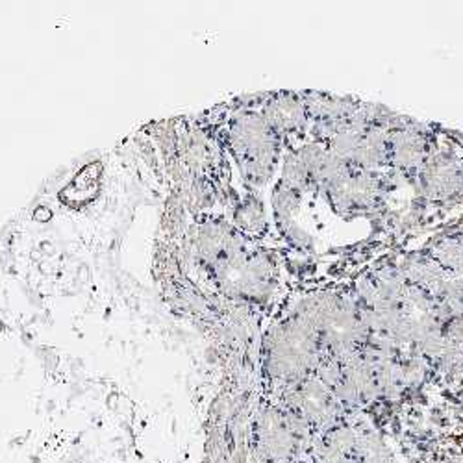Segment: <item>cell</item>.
Listing matches in <instances>:
<instances>
[{
	"label": "cell",
	"instance_id": "obj_3",
	"mask_svg": "<svg viewBox=\"0 0 463 463\" xmlns=\"http://www.w3.org/2000/svg\"><path fill=\"white\" fill-rule=\"evenodd\" d=\"M417 199L432 210L463 204V150L454 130L434 128V141L427 160L413 178Z\"/></svg>",
	"mask_w": 463,
	"mask_h": 463
},
{
	"label": "cell",
	"instance_id": "obj_7",
	"mask_svg": "<svg viewBox=\"0 0 463 463\" xmlns=\"http://www.w3.org/2000/svg\"><path fill=\"white\" fill-rule=\"evenodd\" d=\"M434 125H422L404 118L401 125L388 130V160L390 171L413 182L420 165L427 160L432 141Z\"/></svg>",
	"mask_w": 463,
	"mask_h": 463
},
{
	"label": "cell",
	"instance_id": "obj_2",
	"mask_svg": "<svg viewBox=\"0 0 463 463\" xmlns=\"http://www.w3.org/2000/svg\"><path fill=\"white\" fill-rule=\"evenodd\" d=\"M323 356L325 346L317 332L288 312L263 335V373L282 390L314 376Z\"/></svg>",
	"mask_w": 463,
	"mask_h": 463
},
{
	"label": "cell",
	"instance_id": "obj_8",
	"mask_svg": "<svg viewBox=\"0 0 463 463\" xmlns=\"http://www.w3.org/2000/svg\"><path fill=\"white\" fill-rule=\"evenodd\" d=\"M228 219L241 236L254 243H265L273 236L271 210L261 197V191H254L241 184V187L232 185L228 199Z\"/></svg>",
	"mask_w": 463,
	"mask_h": 463
},
{
	"label": "cell",
	"instance_id": "obj_4",
	"mask_svg": "<svg viewBox=\"0 0 463 463\" xmlns=\"http://www.w3.org/2000/svg\"><path fill=\"white\" fill-rule=\"evenodd\" d=\"M395 176L397 175L393 171L371 173L351 165L343 176L323 189L319 195L341 217L374 213L383 208Z\"/></svg>",
	"mask_w": 463,
	"mask_h": 463
},
{
	"label": "cell",
	"instance_id": "obj_1",
	"mask_svg": "<svg viewBox=\"0 0 463 463\" xmlns=\"http://www.w3.org/2000/svg\"><path fill=\"white\" fill-rule=\"evenodd\" d=\"M224 109L212 128L228 158L236 164L241 184L263 191L279 176L286 143L250 102L240 100Z\"/></svg>",
	"mask_w": 463,
	"mask_h": 463
},
{
	"label": "cell",
	"instance_id": "obj_5",
	"mask_svg": "<svg viewBox=\"0 0 463 463\" xmlns=\"http://www.w3.org/2000/svg\"><path fill=\"white\" fill-rule=\"evenodd\" d=\"M284 410L306 429H326L339 419L343 404L316 374L284 390Z\"/></svg>",
	"mask_w": 463,
	"mask_h": 463
},
{
	"label": "cell",
	"instance_id": "obj_6",
	"mask_svg": "<svg viewBox=\"0 0 463 463\" xmlns=\"http://www.w3.org/2000/svg\"><path fill=\"white\" fill-rule=\"evenodd\" d=\"M250 99L254 100L250 104L284 139L286 146H293L307 139V132H310V115H307L302 91H275Z\"/></svg>",
	"mask_w": 463,
	"mask_h": 463
}]
</instances>
